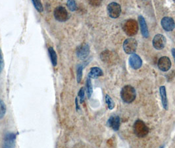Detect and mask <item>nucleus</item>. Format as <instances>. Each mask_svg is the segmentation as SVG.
I'll list each match as a JSON object with an SVG mask.
<instances>
[{
	"label": "nucleus",
	"mask_w": 175,
	"mask_h": 148,
	"mask_svg": "<svg viewBox=\"0 0 175 148\" xmlns=\"http://www.w3.org/2000/svg\"><path fill=\"white\" fill-rule=\"evenodd\" d=\"M121 97L125 103L131 104L136 98V92L135 88L131 85L125 86L121 91Z\"/></svg>",
	"instance_id": "f257e3e1"
},
{
	"label": "nucleus",
	"mask_w": 175,
	"mask_h": 148,
	"mask_svg": "<svg viewBox=\"0 0 175 148\" xmlns=\"http://www.w3.org/2000/svg\"><path fill=\"white\" fill-rule=\"evenodd\" d=\"M135 134L138 138H144L149 133V128L141 120H137L135 122L133 126Z\"/></svg>",
	"instance_id": "f03ea898"
},
{
	"label": "nucleus",
	"mask_w": 175,
	"mask_h": 148,
	"mask_svg": "<svg viewBox=\"0 0 175 148\" xmlns=\"http://www.w3.org/2000/svg\"><path fill=\"white\" fill-rule=\"evenodd\" d=\"M123 49L126 54L132 55L135 54L138 48V42L133 38H127L123 42Z\"/></svg>",
	"instance_id": "7ed1b4c3"
},
{
	"label": "nucleus",
	"mask_w": 175,
	"mask_h": 148,
	"mask_svg": "<svg viewBox=\"0 0 175 148\" xmlns=\"http://www.w3.org/2000/svg\"><path fill=\"white\" fill-rule=\"evenodd\" d=\"M54 15L56 20L61 23L67 21L69 16L67 10L63 6H58L54 9Z\"/></svg>",
	"instance_id": "20e7f679"
},
{
	"label": "nucleus",
	"mask_w": 175,
	"mask_h": 148,
	"mask_svg": "<svg viewBox=\"0 0 175 148\" xmlns=\"http://www.w3.org/2000/svg\"><path fill=\"white\" fill-rule=\"evenodd\" d=\"M107 11L110 17L112 18H116L121 15L122 10L121 5L119 3L111 2L107 5Z\"/></svg>",
	"instance_id": "39448f33"
},
{
	"label": "nucleus",
	"mask_w": 175,
	"mask_h": 148,
	"mask_svg": "<svg viewBox=\"0 0 175 148\" xmlns=\"http://www.w3.org/2000/svg\"><path fill=\"white\" fill-rule=\"evenodd\" d=\"M90 46L88 43H82L77 48L76 54L78 58L81 60L86 59L90 54Z\"/></svg>",
	"instance_id": "423d86ee"
},
{
	"label": "nucleus",
	"mask_w": 175,
	"mask_h": 148,
	"mask_svg": "<svg viewBox=\"0 0 175 148\" xmlns=\"http://www.w3.org/2000/svg\"><path fill=\"white\" fill-rule=\"evenodd\" d=\"M167 43L166 38L161 34H156L153 39L152 43L153 48L157 50H161L163 49Z\"/></svg>",
	"instance_id": "0eeeda50"
},
{
	"label": "nucleus",
	"mask_w": 175,
	"mask_h": 148,
	"mask_svg": "<svg viewBox=\"0 0 175 148\" xmlns=\"http://www.w3.org/2000/svg\"><path fill=\"white\" fill-rule=\"evenodd\" d=\"M16 134L13 132L6 134L4 137L3 148H15Z\"/></svg>",
	"instance_id": "6e6552de"
},
{
	"label": "nucleus",
	"mask_w": 175,
	"mask_h": 148,
	"mask_svg": "<svg viewBox=\"0 0 175 148\" xmlns=\"http://www.w3.org/2000/svg\"><path fill=\"white\" fill-rule=\"evenodd\" d=\"M171 61L168 57H161L158 60V68L163 72H167L168 70H169L171 67Z\"/></svg>",
	"instance_id": "1a4fd4ad"
},
{
	"label": "nucleus",
	"mask_w": 175,
	"mask_h": 148,
	"mask_svg": "<svg viewBox=\"0 0 175 148\" xmlns=\"http://www.w3.org/2000/svg\"><path fill=\"white\" fill-rule=\"evenodd\" d=\"M128 63L132 69L138 70L142 66V60L138 55L134 54L130 56L128 59Z\"/></svg>",
	"instance_id": "9d476101"
},
{
	"label": "nucleus",
	"mask_w": 175,
	"mask_h": 148,
	"mask_svg": "<svg viewBox=\"0 0 175 148\" xmlns=\"http://www.w3.org/2000/svg\"><path fill=\"white\" fill-rule=\"evenodd\" d=\"M161 24L163 28L167 31H172L175 28V22L174 19L169 17H165L161 19Z\"/></svg>",
	"instance_id": "9b49d317"
},
{
	"label": "nucleus",
	"mask_w": 175,
	"mask_h": 148,
	"mask_svg": "<svg viewBox=\"0 0 175 148\" xmlns=\"http://www.w3.org/2000/svg\"><path fill=\"white\" fill-rule=\"evenodd\" d=\"M107 125L109 127L115 131H118L121 126V119L117 115H113L109 119L107 122Z\"/></svg>",
	"instance_id": "f8f14e48"
},
{
	"label": "nucleus",
	"mask_w": 175,
	"mask_h": 148,
	"mask_svg": "<svg viewBox=\"0 0 175 148\" xmlns=\"http://www.w3.org/2000/svg\"><path fill=\"white\" fill-rule=\"evenodd\" d=\"M125 31L126 32V34L129 36H132L136 34L138 31V26L136 21L134 20L128 21V23L125 24Z\"/></svg>",
	"instance_id": "ddd939ff"
},
{
	"label": "nucleus",
	"mask_w": 175,
	"mask_h": 148,
	"mask_svg": "<svg viewBox=\"0 0 175 148\" xmlns=\"http://www.w3.org/2000/svg\"><path fill=\"white\" fill-rule=\"evenodd\" d=\"M138 23L140 25L141 33H142V36L146 38H147L149 37V30H148L147 25L146 22L145 18L142 15H139L138 18Z\"/></svg>",
	"instance_id": "4468645a"
},
{
	"label": "nucleus",
	"mask_w": 175,
	"mask_h": 148,
	"mask_svg": "<svg viewBox=\"0 0 175 148\" xmlns=\"http://www.w3.org/2000/svg\"><path fill=\"white\" fill-rule=\"evenodd\" d=\"M159 93L161 98V102L163 108L165 110H168V100L166 92V88L164 86H161L159 88Z\"/></svg>",
	"instance_id": "2eb2a0df"
},
{
	"label": "nucleus",
	"mask_w": 175,
	"mask_h": 148,
	"mask_svg": "<svg viewBox=\"0 0 175 148\" xmlns=\"http://www.w3.org/2000/svg\"><path fill=\"white\" fill-rule=\"evenodd\" d=\"M103 73L100 68L94 67L90 69V70L88 73V78H90V79H96V78H98L100 76H103Z\"/></svg>",
	"instance_id": "dca6fc26"
},
{
	"label": "nucleus",
	"mask_w": 175,
	"mask_h": 148,
	"mask_svg": "<svg viewBox=\"0 0 175 148\" xmlns=\"http://www.w3.org/2000/svg\"><path fill=\"white\" fill-rule=\"evenodd\" d=\"M48 53L51 64L54 67H55L57 64V55L56 51L52 47H49L48 48Z\"/></svg>",
	"instance_id": "f3484780"
},
{
	"label": "nucleus",
	"mask_w": 175,
	"mask_h": 148,
	"mask_svg": "<svg viewBox=\"0 0 175 148\" xmlns=\"http://www.w3.org/2000/svg\"><path fill=\"white\" fill-rule=\"evenodd\" d=\"M86 93L88 98L90 99L91 98V96L93 93V87H92V84L91 79L90 78H88L86 80Z\"/></svg>",
	"instance_id": "a211bd4d"
},
{
	"label": "nucleus",
	"mask_w": 175,
	"mask_h": 148,
	"mask_svg": "<svg viewBox=\"0 0 175 148\" xmlns=\"http://www.w3.org/2000/svg\"><path fill=\"white\" fill-rule=\"evenodd\" d=\"M7 108L4 101L0 99V119H2L5 115Z\"/></svg>",
	"instance_id": "6ab92c4d"
},
{
	"label": "nucleus",
	"mask_w": 175,
	"mask_h": 148,
	"mask_svg": "<svg viewBox=\"0 0 175 148\" xmlns=\"http://www.w3.org/2000/svg\"><path fill=\"white\" fill-rule=\"evenodd\" d=\"M106 102L107 105L109 109H110V110H113V109L115 108V104L114 101L112 100V98L110 97L108 94L106 95Z\"/></svg>",
	"instance_id": "aec40b11"
},
{
	"label": "nucleus",
	"mask_w": 175,
	"mask_h": 148,
	"mask_svg": "<svg viewBox=\"0 0 175 148\" xmlns=\"http://www.w3.org/2000/svg\"><path fill=\"white\" fill-rule=\"evenodd\" d=\"M32 4L34 5L35 9L39 12V13H42L44 11V8H43V5L42 3L40 1H39V0H32Z\"/></svg>",
	"instance_id": "412c9836"
},
{
	"label": "nucleus",
	"mask_w": 175,
	"mask_h": 148,
	"mask_svg": "<svg viewBox=\"0 0 175 148\" xmlns=\"http://www.w3.org/2000/svg\"><path fill=\"white\" fill-rule=\"evenodd\" d=\"M83 73V66L82 65H79L77 67L76 70V80L78 83H80L82 80Z\"/></svg>",
	"instance_id": "4be33fe9"
},
{
	"label": "nucleus",
	"mask_w": 175,
	"mask_h": 148,
	"mask_svg": "<svg viewBox=\"0 0 175 148\" xmlns=\"http://www.w3.org/2000/svg\"><path fill=\"white\" fill-rule=\"evenodd\" d=\"M67 7H68L70 11H75L77 9V5H76V3L75 1L69 0V1H67Z\"/></svg>",
	"instance_id": "5701e85b"
},
{
	"label": "nucleus",
	"mask_w": 175,
	"mask_h": 148,
	"mask_svg": "<svg viewBox=\"0 0 175 148\" xmlns=\"http://www.w3.org/2000/svg\"><path fill=\"white\" fill-rule=\"evenodd\" d=\"M78 95H79V97L80 102L81 103V104H82L84 101V98H85V89H84V88H81L80 89L79 94H78Z\"/></svg>",
	"instance_id": "b1692460"
},
{
	"label": "nucleus",
	"mask_w": 175,
	"mask_h": 148,
	"mask_svg": "<svg viewBox=\"0 0 175 148\" xmlns=\"http://www.w3.org/2000/svg\"><path fill=\"white\" fill-rule=\"evenodd\" d=\"M4 66H5V63H4V59H3V56L1 48H0V73L3 71V70L4 69Z\"/></svg>",
	"instance_id": "393cba45"
},
{
	"label": "nucleus",
	"mask_w": 175,
	"mask_h": 148,
	"mask_svg": "<svg viewBox=\"0 0 175 148\" xmlns=\"http://www.w3.org/2000/svg\"><path fill=\"white\" fill-rule=\"evenodd\" d=\"M90 4H92V5L95 6V5H100L101 2H94V1H92V2H90Z\"/></svg>",
	"instance_id": "a878e982"
},
{
	"label": "nucleus",
	"mask_w": 175,
	"mask_h": 148,
	"mask_svg": "<svg viewBox=\"0 0 175 148\" xmlns=\"http://www.w3.org/2000/svg\"><path fill=\"white\" fill-rule=\"evenodd\" d=\"M171 53H172V57L174 58V62H175V48H172V50H171Z\"/></svg>",
	"instance_id": "bb28decb"
},
{
	"label": "nucleus",
	"mask_w": 175,
	"mask_h": 148,
	"mask_svg": "<svg viewBox=\"0 0 175 148\" xmlns=\"http://www.w3.org/2000/svg\"><path fill=\"white\" fill-rule=\"evenodd\" d=\"M76 110L78 111L79 109V105H78V100H77V98H76Z\"/></svg>",
	"instance_id": "cd10ccee"
},
{
	"label": "nucleus",
	"mask_w": 175,
	"mask_h": 148,
	"mask_svg": "<svg viewBox=\"0 0 175 148\" xmlns=\"http://www.w3.org/2000/svg\"><path fill=\"white\" fill-rule=\"evenodd\" d=\"M164 147H164V145H163V146H162V147H161L160 148H164Z\"/></svg>",
	"instance_id": "c85d7f7f"
},
{
	"label": "nucleus",
	"mask_w": 175,
	"mask_h": 148,
	"mask_svg": "<svg viewBox=\"0 0 175 148\" xmlns=\"http://www.w3.org/2000/svg\"><path fill=\"white\" fill-rule=\"evenodd\" d=\"M174 3H175V0H174Z\"/></svg>",
	"instance_id": "c756f323"
}]
</instances>
